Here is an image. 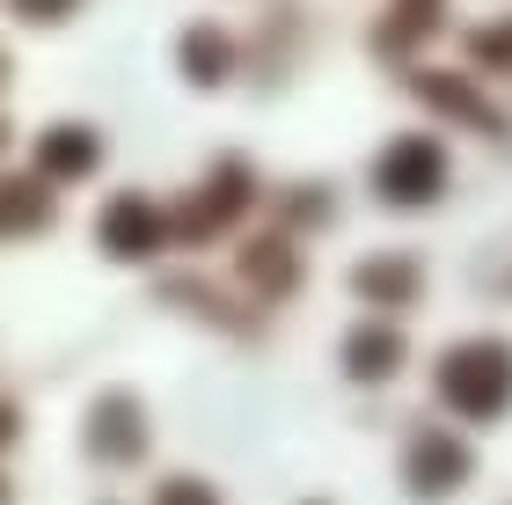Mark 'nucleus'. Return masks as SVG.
<instances>
[{
  "label": "nucleus",
  "instance_id": "1",
  "mask_svg": "<svg viewBox=\"0 0 512 505\" xmlns=\"http://www.w3.org/2000/svg\"><path fill=\"white\" fill-rule=\"evenodd\" d=\"M505 388H512V366H505L498 344H476V352L447 359V396L469 410V418H491V410L505 403Z\"/></svg>",
  "mask_w": 512,
  "mask_h": 505
},
{
  "label": "nucleus",
  "instance_id": "7",
  "mask_svg": "<svg viewBox=\"0 0 512 505\" xmlns=\"http://www.w3.org/2000/svg\"><path fill=\"white\" fill-rule=\"evenodd\" d=\"M154 505H213V498H205L198 484H161V498Z\"/></svg>",
  "mask_w": 512,
  "mask_h": 505
},
{
  "label": "nucleus",
  "instance_id": "4",
  "mask_svg": "<svg viewBox=\"0 0 512 505\" xmlns=\"http://www.w3.org/2000/svg\"><path fill=\"white\" fill-rule=\"evenodd\" d=\"M37 162L52 169V176H74V169L96 162V140H88V132H52V140L37 147Z\"/></svg>",
  "mask_w": 512,
  "mask_h": 505
},
{
  "label": "nucleus",
  "instance_id": "8",
  "mask_svg": "<svg viewBox=\"0 0 512 505\" xmlns=\"http://www.w3.org/2000/svg\"><path fill=\"white\" fill-rule=\"evenodd\" d=\"M22 8H30V15H59L66 0H22Z\"/></svg>",
  "mask_w": 512,
  "mask_h": 505
},
{
  "label": "nucleus",
  "instance_id": "9",
  "mask_svg": "<svg viewBox=\"0 0 512 505\" xmlns=\"http://www.w3.org/2000/svg\"><path fill=\"white\" fill-rule=\"evenodd\" d=\"M0 440H8V410H0Z\"/></svg>",
  "mask_w": 512,
  "mask_h": 505
},
{
  "label": "nucleus",
  "instance_id": "3",
  "mask_svg": "<svg viewBox=\"0 0 512 505\" xmlns=\"http://www.w3.org/2000/svg\"><path fill=\"white\" fill-rule=\"evenodd\" d=\"M381 176H388V198H432V183H439V154H432V147H395Z\"/></svg>",
  "mask_w": 512,
  "mask_h": 505
},
{
  "label": "nucleus",
  "instance_id": "2",
  "mask_svg": "<svg viewBox=\"0 0 512 505\" xmlns=\"http://www.w3.org/2000/svg\"><path fill=\"white\" fill-rule=\"evenodd\" d=\"M103 242L118 249V257H147V249L161 242V213H154L147 198H118L103 213Z\"/></svg>",
  "mask_w": 512,
  "mask_h": 505
},
{
  "label": "nucleus",
  "instance_id": "6",
  "mask_svg": "<svg viewBox=\"0 0 512 505\" xmlns=\"http://www.w3.org/2000/svg\"><path fill=\"white\" fill-rule=\"evenodd\" d=\"M139 447V432H132V403H110V410H96V454H125Z\"/></svg>",
  "mask_w": 512,
  "mask_h": 505
},
{
  "label": "nucleus",
  "instance_id": "5",
  "mask_svg": "<svg viewBox=\"0 0 512 505\" xmlns=\"http://www.w3.org/2000/svg\"><path fill=\"white\" fill-rule=\"evenodd\" d=\"M30 220H44V191L37 183H0V235H15Z\"/></svg>",
  "mask_w": 512,
  "mask_h": 505
}]
</instances>
